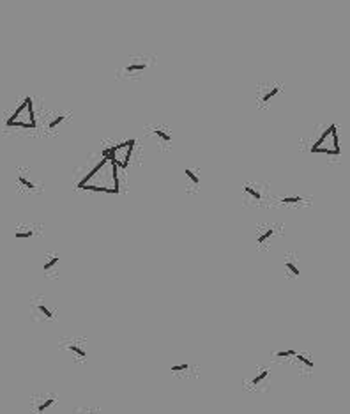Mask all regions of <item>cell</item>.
<instances>
[{"label": "cell", "mask_w": 350, "mask_h": 414, "mask_svg": "<svg viewBox=\"0 0 350 414\" xmlns=\"http://www.w3.org/2000/svg\"><path fill=\"white\" fill-rule=\"evenodd\" d=\"M57 402V396L53 395H38L30 402V414H46Z\"/></svg>", "instance_id": "cell-1"}, {"label": "cell", "mask_w": 350, "mask_h": 414, "mask_svg": "<svg viewBox=\"0 0 350 414\" xmlns=\"http://www.w3.org/2000/svg\"><path fill=\"white\" fill-rule=\"evenodd\" d=\"M32 312L34 314H39L43 319H48V321H52V319H55V314H53V310L48 308L45 303V299L38 298L32 301Z\"/></svg>", "instance_id": "cell-2"}, {"label": "cell", "mask_w": 350, "mask_h": 414, "mask_svg": "<svg viewBox=\"0 0 350 414\" xmlns=\"http://www.w3.org/2000/svg\"><path fill=\"white\" fill-rule=\"evenodd\" d=\"M66 349L69 351V354H73L76 359H85L87 358L85 347H83V343L78 342V340H69V342H66Z\"/></svg>", "instance_id": "cell-3"}, {"label": "cell", "mask_w": 350, "mask_h": 414, "mask_svg": "<svg viewBox=\"0 0 350 414\" xmlns=\"http://www.w3.org/2000/svg\"><path fill=\"white\" fill-rule=\"evenodd\" d=\"M295 361H297L299 366H302L306 372H311V370L315 368V361H313L308 354H295Z\"/></svg>", "instance_id": "cell-4"}, {"label": "cell", "mask_w": 350, "mask_h": 414, "mask_svg": "<svg viewBox=\"0 0 350 414\" xmlns=\"http://www.w3.org/2000/svg\"><path fill=\"white\" fill-rule=\"evenodd\" d=\"M334 131H336V124H331V126H329L327 129L324 131V134H322V136L318 138L317 142H315V146L311 147V151H313V149H320V147L324 146V142H325V140H327V138L331 136V134L334 133Z\"/></svg>", "instance_id": "cell-5"}, {"label": "cell", "mask_w": 350, "mask_h": 414, "mask_svg": "<svg viewBox=\"0 0 350 414\" xmlns=\"http://www.w3.org/2000/svg\"><path fill=\"white\" fill-rule=\"evenodd\" d=\"M269 377V370L267 368H262L260 372L257 373V375L251 379V386H255V388H258V386H262L265 382V379Z\"/></svg>", "instance_id": "cell-6"}, {"label": "cell", "mask_w": 350, "mask_h": 414, "mask_svg": "<svg viewBox=\"0 0 350 414\" xmlns=\"http://www.w3.org/2000/svg\"><path fill=\"white\" fill-rule=\"evenodd\" d=\"M60 257H57V255H50L48 260L45 262V265H43V269H45V272H52L53 269H55V265L59 264Z\"/></svg>", "instance_id": "cell-7"}, {"label": "cell", "mask_w": 350, "mask_h": 414, "mask_svg": "<svg viewBox=\"0 0 350 414\" xmlns=\"http://www.w3.org/2000/svg\"><path fill=\"white\" fill-rule=\"evenodd\" d=\"M34 234H36V232H34L32 228H27V230H20V228H18V230H16V234H15V237L16 239H22V241H23V239L34 237Z\"/></svg>", "instance_id": "cell-8"}, {"label": "cell", "mask_w": 350, "mask_h": 414, "mask_svg": "<svg viewBox=\"0 0 350 414\" xmlns=\"http://www.w3.org/2000/svg\"><path fill=\"white\" fill-rule=\"evenodd\" d=\"M83 190L90 191H104V193H119V188H101V186H85Z\"/></svg>", "instance_id": "cell-9"}, {"label": "cell", "mask_w": 350, "mask_h": 414, "mask_svg": "<svg viewBox=\"0 0 350 414\" xmlns=\"http://www.w3.org/2000/svg\"><path fill=\"white\" fill-rule=\"evenodd\" d=\"M295 354H297V352H295L294 349H285V351H278L274 356H276V358L287 359V358H295Z\"/></svg>", "instance_id": "cell-10"}, {"label": "cell", "mask_w": 350, "mask_h": 414, "mask_svg": "<svg viewBox=\"0 0 350 414\" xmlns=\"http://www.w3.org/2000/svg\"><path fill=\"white\" fill-rule=\"evenodd\" d=\"M278 92H279V89H278V87H272V89H269L267 92H265L264 96L260 97V101H262V103H269V101H271L272 97H274Z\"/></svg>", "instance_id": "cell-11"}, {"label": "cell", "mask_w": 350, "mask_h": 414, "mask_svg": "<svg viewBox=\"0 0 350 414\" xmlns=\"http://www.w3.org/2000/svg\"><path fill=\"white\" fill-rule=\"evenodd\" d=\"M271 235H274V230L272 228H267V230H264L260 235H258V244H265L271 239Z\"/></svg>", "instance_id": "cell-12"}, {"label": "cell", "mask_w": 350, "mask_h": 414, "mask_svg": "<svg viewBox=\"0 0 350 414\" xmlns=\"http://www.w3.org/2000/svg\"><path fill=\"white\" fill-rule=\"evenodd\" d=\"M25 99H27V112H29L30 124H32V127H36V119H34V106H32V99H30L29 96H27Z\"/></svg>", "instance_id": "cell-13"}, {"label": "cell", "mask_w": 350, "mask_h": 414, "mask_svg": "<svg viewBox=\"0 0 350 414\" xmlns=\"http://www.w3.org/2000/svg\"><path fill=\"white\" fill-rule=\"evenodd\" d=\"M18 183L22 184V186L29 188V190H34V188H36V184H34L30 179H27V177L23 176V174H20V176H18Z\"/></svg>", "instance_id": "cell-14"}, {"label": "cell", "mask_w": 350, "mask_h": 414, "mask_svg": "<svg viewBox=\"0 0 350 414\" xmlns=\"http://www.w3.org/2000/svg\"><path fill=\"white\" fill-rule=\"evenodd\" d=\"M287 269H288V271H290L294 276H299V274H301V271H299V267L295 265V262L292 260V258H290V260H287Z\"/></svg>", "instance_id": "cell-15"}, {"label": "cell", "mask_w": 350, "mask_h": 414, "mask_svg": "<svg viewBox=\"0 0 350 414\" xmlns=\"http://www.w3.org/2000/svg\"><path fill=\"white\" fill-rule=\"evenodd\" d=\"M186 370H190V365H188V363H181V365H173V366H171V372H173V373L186 372Z\"/></svg>", "instance_id": "cell-16"}, {"label": "cell", "mask_w": 350, "mask_h": 414, "mask_svg": "<svg viewBox=\"0 0 350 414\" xmlns=\"http://www.w3.org/2000/svg\"><path fill=\"white\" fill-rule=\"evenodd\" d=\"M142 69H145V64H131V66L126 67V71L131 73V71H142Z\"/></svg>", "instance_id": "cell-17"}, {"label": "cell", "mask_w": 350, "mask_h": 414, "mask_svg": "<svg viewBox=\"0 0 350 414\" xmlns=\"http://www.w3.org/2000/svg\"><path fill=\"white\" fill-rule=\"evenodd\" d=\"M244 191H246V193H248V195H251V197H253V198H255V200H260V198H262V195H260V191H257V190H253V188H250V186H248V188H244Z\"/></svg>", "instance_id": "cell-18"}, {"label": "cell", "mask_w": 350, "mask_h": 414, "mask_svg": "<svg viewBox=\"0 0 350 414\" xmlns=\"http://www.w3.org/2000/svg\"><path fill=\"white\" fill-rule=\"evenodd\" d=\"M154 133H156L159 138H163L164 142H170V140H171V136H170V134H168V133H164V131H161V129H154Z\"/></svg>", "instance_id": "cell-19"}, {"label": "cell", "mask_w": 350, "mask_h": 414, "mask_svg": "<svg viewBox=\"0 0 350 414\" xmlns=\"http://www.w3.org/2000/svg\"><path fill=\"white\" fill-rule=\"evenodd\" d=\"M186 176L190 177V179H191V183H193L195 186H198V183H200V179H198V177L195 176L193 172H191V170H186Z\"/></svg>", "instance_id": "cell-20"}, {"label": "cell", "mask_w": 350, "mask_h": 414, "mask_svg": "<svg viewBox=\"0 0 350 414\" xmlns=\"http://www.w3.org/2000/svg\"><path fill=\"white\" fill-rule=\"evenodd\" d=\"M62 120H64V117H57L55 120H52V122L48 124V127H50V129H53V127H55V126H59V124L62 122Z\"/></svg>", "instance_id": "cell-21"}, {"label": "cell", "mask_w": 350, "mask_h": 414, "mask_svg": "<svg viewBox=\"0 0 350 414\" xmlns=\"http://www.w3.org/2000/svg\"><path fill=\"white\" fill-rule=\"evenodd\" d=\"M285 204H295V202H301V197H288V198H283Z\"/></svg>", "instance_id": "cell-22"}]
</instances>
